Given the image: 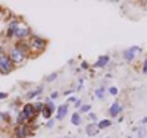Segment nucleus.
<instances>
[{
	"instance_id": "nucleus-1",
	"label": "nucleus",
	"mask_w": 147,
	"mask_h": 138,
	"mask_svg": "<svg viewBox=\"0 0 147 138\" xmlns=\"http://www.w3.org/2000/svg\"><path fill=\"white\" fill-rule=\"evenodd\" d=\"M28 46H30V50H32V52H35V53H40L46 48L47 41L44 38H41V37H38V35H31V38L28 41Z\"/></svg>"
},
{
	"instance_id": "nucleus-2",
	"label": "nucleus",
	"mask_w": 147,
	"mask_h": 138,
	"mask_svg": "<svg viewBox=\"0 0 147 138\" xmlns=\"http://www.w3.org/2000/svg\"><path fill=\"white\" fill-rule=\"evenodd\" d=\"M25 56H27V53L24 52V50H21L18 46L13 47V48L9 52V57H10V60H12V63H13V65L22 63V62L25 60Z\"/></svg>"
},
{
	"instance_id": "nucleus-3",
	"label": "nucleus",
	"mask_w": 147,
	"mask_h": 138,
	"mask_svg": "<svg viewBox=\"0 0 147 138\" xmlns=\"http://www.w3.org/2000/svg\"><path fill=\"white\" fill-rule=\"evenodd\" d=\"M13 71V63L9 57V55H0V73L2 75H6V73H10Z\"/></svg>"
},
{
	"instance_id": "nucleus-4",
	"label": "nucleus",
	"mask_w": 147,
	"mask_h": 138,
	"mask_svg": "<svg viewBox=\"0 0 147 138\" xmlns=\"http://www.w3.org/2000/svg\"><path fill=\"white\" fill-rule=\"evenodd\" d=\"M140 53H141V47H138V46H131V47L125 48L124 52H122V57H124V60H127V62H132Z\"/></svg>"
},
{
	"instance_id": "nucleus-5",
	"label": "nucleus",
	"mask_w": 147,
	"mask_h": 138,
	"mask_svg": "<svg viewBox=\"0 0 147 138\" xmlns=\"http://www.w3.org/2000/svg\"><path fill=\"white\" fill-rule=\"evenodd\" d=\"M28 35H31V30L27 27V25L19 24L16 31H15V34H13V37H15V38H19V40H24V38H27Z\"/></svg>"
},
{
	"instance_id": "nucleus-6",
	"label": "nucleus",
	"mask_w": 147,
	"mask_h": 138,
	"mask_svg": "<svg viewBox=\"0 0 147 138\" xmlns=\"http://www.w3.org/2000/svg\"><path fill=\"white\" fill-rule=\"evenodd\" d=\"M21 113H22V116H24V118H25V120H31V119L37 115L32 103H27L25 106L22 107V112H21Z\"/></svg>"
},
{
	"instance_id": "nucleus-7",
	"label": "nucleus",
	"mask_w": 147,
	"mask_h": 138,
	"mask_svg": "<svg viewBox=\"0 0 147 138\" xmlns=\"http://www.w3.org/2000/svg\"><path fill=\"white\" fill-rule=\"evenodd\" d=\"M122 110H124V106H122L118 100H115L112 103V106L109 107V115H110V118H118L122 113Z\"/></svg>"
},
{
	"instance_id": "nucleus-8",
	"label": "nucleus",
	"mask_w": 147,
	"mask_h": 138,
	"mask_svg": "<svg viewBox=\"0 0 147 138\" xmlns=\"http://www.w3.org/2000/svg\"><path fill=\"white\" fill-rule=\"evenodd\" d=\"M15 138H25L30 135V128L27 127L25 123H21V125H16L15 128Z\"/></svg>"
},
{
	"instance_id": "nucleus-9",
	"label": "nucleus",
	"mask_w": 147,
	"mask_h": 138,
	"mask_svg": "<svg viewBox=\"0 0 147 138\" xmlns=\"http://www.w3.org/2000/svg\"><path fill=\"white\" fill-rule=\"evenodd\" d=\"M109 62H110V56L109 55H102V56H99L97 57V60L94 62V68H97V69H103V68H106L107 65H109Z\"/></svg>"
},
{
	"instance_id": "nucleus-10",
	"label": "nucleus",
	"mask_w": 147,
	"mask_h": 138,
	"mask_svg": "<svg viewBox=\"0 0 147 138\" xmlns=\"http://www.w3.org/2000/svg\"><path fill=\"white\" fill-rule=\"evenodd\" d=\"M68 110H69V104L68 103H65V104H60V106H57V110H56V120H62V119H65V116L68 115Z\"/></svg>"
},
{
	"instance_id": "nucleus-11",
	"label": "nucleus",
	"mask_w": 147,
	"mask_h": 138,
	"mask_svg": "<svg viewBox=\"0 0 147 138\" xmlns=\"http://www.w3.org/2000/svg\"><path fill=\"white\" fill-rule=\"evenodd\" d=\"M85 132H87L88 137H96L97 134L100 132V129H99V127H97L96 122H88L87 127H85Z\"/></svg>"
},
{
	"instance_id": "nucleus-12",
	"label": "nucleus",
	"mask_w": 147,
	"mask_h": 138,
	"mask_svg": "<svg viewBox=\"0 0 147 138\" xmlns=\"http://www.w3.org/2000/svg\"><path fill=\"white\" fill-rule=\"evenodd\" d=\"M19 24H21L19 21H13V22H10V24H9L7 31H6V35L9 37V38H12V37H13V34H15V31H16V28H18V25H19Z\"/></svg>"
},
{
	"instance_id": "nucleus-13",
	"label": "nucleus",
	"mask_w": 147,
	"mask_h": 138,
	"mask_svg": "<svg viewBox=\"0 0 147 138\" xmlns=\"http://www.w3.org/2000/svg\"><path fill=\"white\" fill-rule=\"evenodd\" d=\"M81 119L82 118H81V113H80L78 110H75L71 115V123L74 125V127H80V125H81Z\"/></svg>"
},
{
	"instance_id": "nucleus-14",
	"label": "nucleus",
	"mask_w": 147,
	"mask_h": 138,
	"mask_svg": "<svg viewBox=\"0 0 147 138\" xmlns=\"http://www.w3.org/2000/svg\"><path fill=\"white\" fill-rule=\"evenodd\" d=\"M97 127H99L100 131H102V129H106V128H109V127H112V119H102V120L97 122Z\"/></svg>"
},
{
	"instance_id": "nucleus-15",
	"label": "nucleus",
	"mask_w": 147,
	"mask_h": 138,
	"mask_svg": "<svg viewBox=\"0 0 147 138\" xmlns=\"http://www.w3.org/2000/svg\"><path fill=\"white\" fill-rule=\"evenodd\" d=\"M41 116L44 118V119H52V116H53V112L50 110V109H49L46 104H44V107H43V110H41Z\"/></svg>"
},
{
	"instance_id": "nucleus-16",
	"label": "nucleus",
	"mask_w": 147,
	"mask_h": 138,
	"mask_svg": "<svg viewBox=\"0 0 147 138\" xmlns=\"http://www.w3.org/2000/svg\"><path fill=\"white\" fill-rule=\"evenodd\" d=\"M105 94H106L105 87H99V88H96V91H94V96L97 98H100V100H105Z\"/></svg>"
},
{
	"instance_id": "nucleus-17",
	"label": "nucleus",
	"mask_w": 147,
	"mask_h": 138,
	"mask_svg": "<svg viewBox=\"0 0 147 138\" xmlns=\"http://www.w3.org/2000/svg\"><path fill=\"white\" fill-rule=\"evenodd\" d=\"M44 104H46V106H47L49 109H50V110L53 112V113H55V112L57 110V107H56V104H55V102H53L52 98H47L46 102H44Z\"/></svg>"
},
{
	"instance_id": "nucleus-18",
	"label": "nucleus",
	"mask_w": 147,
	"mask_h": 138,
	"mask_svg": "<svg viewBox=\"0 0 147 138\" xmlns=\"http://www.w3.org/2000/svg\"><path fill=\"white\" fill-rule=\"evenodd\" d=\"M90 110H91V104L88 103V104H82L81 109H80L78 112H80L81 115H84V113H85V115H88V113H90Z\"/></svg>"
},
{
	"instance_id": "nucleus-19",
	"label": "nucleus",
	"mask_w": 147,
	"mask_h": 138,
	"mask_svg": "<svg viewBox=\"0 0 147 138\" xmlns=\"http://www.w3.org/2000/svg\"><path fill=\"white\" fill-rule=\"evenodd\" d=\"M107 93H109L110 96L116 97V96L119 94V88H118V87H109V88H107Z\"/></svg>"
},
{
	"instance_id": "nucleus-20",
	"label": "nucleus",
	"mask_w": 147,
	"mask_h": 138,
	"mask_svg": "<svg viewBox=\"0 0 147 138\" xmlns=\"http://www.w3.org/2000/svg\"><path fill=\"white\" fill-rule=\"evenodd\" d=\"M40 93H43V88H41V87H40V88H37L35 91H31V93L28 94V98H30V100H32L34 97H37V96H38Z\"/></svg>"
},
{
	"instance_id": "nucleus-21",
	"label": "nucleus",
	"mask_w": 147,
	"mask_h": 138,
	"mask_svg": "<svg viewBox=\"0 0 147 138\" xmlns=\"http://www.w3.org/2000/svg\"><path fill=\"white\" fill-rule=\"evenodd\" d=\"M43 107H44V103H41V102H38V103H35V104H34V109H35V113H41V110H43Z\"/></svg>"
},
{
	"instance_id": "nucleus-22",
	"label": "nucleus",
	"mask_w": 147,
	"mask_h": 138,
	"mask_svg": "<svg viewBox=\"0 0 147 138\" xmlns=\"http://www.w3.org/2000/svg\"><path fill=\"white\" fill-rule=\"evenodd\" d=\"M56 78H57V72H53V73H50V75H49V77L46 78V81L50 82V81H55Z\"/></svg>"
},
{
	"instance_id": "nucleus-23",
	"label": "nucleus",
	"mask_w": 147,
	"mask_h": 138,
	"mask_svg": "<svg viewBox=\"0 0 147 138\" xmlns=\"http://www.w3.org/2000/svg\"><path fill=\"white\" fill-rule=\"evenodd\" d=\"M55 125H56V119H49L47 123H46V127H47V128H53Z\"/></svg>"
},
{
	"instance_id": "nucleus-24",
	"label": "nucleus",
	"mask_w": 147,
	"mask_h": 138,
	"mask_svg": "<svg viewBox=\"0 0 147 138\" xmlns=\"http://www.w3.org/2000/svg\"><path fill=\"white\" fill-rule=\"evenodd\" d=\"M87 118H88L91 122H96V123H97V115H96V113H91V112H90V113L87 115Z\"/></svg>"
},
{
	"instance_id": "nucleus-25",
	"label": "nucleus",
	"mask_w": 147,
	"mask_h": 138,
	"mask_svg": "<svg viewBox=\"0 0 147 138\" xmlns=\"http://www.w3.org/2000/svg\"><path fill=\"white\" fill-rule=\"evenodd\" d=\"M74 106H75V110H80V109H81V106H82V102H81V100L78 98L77 102H75V104H74Z\"/></svg>"
},
{
	"instance_id": "nucleus-26",
	"label": "nucleus",
	"mask_w": 147,
	"mask_h": 138,
	"mask_svg": "<svg viewBox=\"0 0 147 138\" xmlns=\"http://www.w3.org/2000/svg\"><path fill=\"white\" fill-rule=\"evenodd\" d=\"M143 73H146V75H147V59L143 62Z\"/></svg>"
},
{
	"instance_id": "nucleus-27",
	"label": "nucleus",
	"mask_w": 147,
	"mask_h": 138,
	"mask_svg": "<svg viewBox=\"0 0 147 138\" xmlns=\"http://www.w3.org/2000/svg\"><path fill=\"white\" fill-rule=\"evenodd\" d=\"M77 100H78L77 97H69V98H68V104H71V103H74V104H75V102H77Z\"/></svg>"
},
{
	"instance_id": "nucleus-28",
	"label": "nucleus",
	"mask_w": 147,
	"mask_h": 138,
	"mask_svg": "<svg viewBox=\"0 0 147 138\" xmlns=\"http://www.w3.org/2000/svg\"><path fill=\"white\" fill-rule=\"evenodd\" d=\"M57 96H59V93H57V91H53V93L50 94V98H52V100H53V102H55V100L57 98Z\"/></svg>"
},
{
	"instance_id": "nucleus-29",
	"label": "nucleus",
	"mask_w": 147,
	"mask_h": 138,
	"mask_svg": "<svg viewBox=\"0 0 147 138\" xmlns=\"http://www.w3.org/2000/svg\"><path fill=\"white\" fill-rule=\"evenodd\" d=\"M90 68V65L87 63V62H82V63H81V69H88Z\"/></svg>"
},
{
	"instance_id": "nucleus-30",
	"label": "nucleus",
	"mask_w": 147,
	"mask_h": 138,
	"mask_svg": "<svg viewBox=\"0 0 147 138\" xmlns=\"http://www.w3.org/2000/svg\"><path fill=\"white\" fill-rule=\"evenodd\" d=\"M144 134H146V131H144V129H140L137 137H138V138H144Z\"/></svg>"
},
{
	"instance_id": "nucleus-31",
	"label": "nucleus",
	"mask_w": 147,
	"mask_h": 138,
	"mask_svg": "<svg viewBox=\"0 0 147 138\" xmlns=\"http://www.w3.org/2000/svg\"><path fill=\"white\" fill-rule=\"evenodd\" d=\"M141 125H147V116H144V118L141 119Z\"/></svg>"
},
{
	"instance_id": "nucleus-32",
	"label": "nucleus",
	"mask_w": 147,
	"mask_h": 138,
	"mask_svg": "<svg viewBox=\"0 0 147 138\" xmlns=\"http://www.w3.org/2000/svg\"><path fill=\"white\" fill-rule=\"evenodd\" d=\"M6 97H7L6 93H0V98H6Z\"/></svg>"
},
{
	"instance_id": "nucleus-33",
	"label": "nucleus",
	"mask_w": 147,
	"mask_h": 138,
	"mask_svg": "<svg viewBox=\"0 0 147 138\" xmlns=\"http://www.w3.org/2000/svg\"><path fill=\"white\" fill-rule=\"evenodd\" d=\"M0 55H3V48L2 47H0Z\"/></svg>"
},
{
	"instance_id": "nucleus-34",
	"label": "nucleus",
	"mask_w": 147,
	"mask_h": 138,
	"mask_svg": "<svg viewBox=\"0 0 147 138\" xmlns=\"http://www.w3.org/2000/svg\"><path fill=\"white\" fill-rule=\"evenodd\" d=\"M106 138H113V137H106Z\"/></svg>"
},
{
	"instance_id": "nucleus-35",
	"label": "nucleus",
	"mask_w": 147,
	"mask_h": 138,
	"mask_svg": "<svg viewBox=\"0 0 147 138\" xmlns=\"http://www.w3.org/2000/svg\"><path fill=\"white\" fill-rule=\"evenodd\" d=\"M63 138H69V137H63Z\"/></svg>"
}]
</instances>
